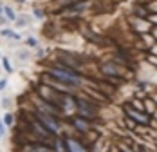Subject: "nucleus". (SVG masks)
<instances>
[{"instance_id": "obj_16", "label": "nucleus", "mask_w": 157, "mask_h": 152, "mask_svg": "<svg viewBox=\"0 0 157 152\" xmlns=\"http://www.w3.org/2000/svg\"><path fill=\"white\" fill-rule=\"evenodd\" d=\"M148 62H150V63H154V65H157V58H155V56H148Z\"/></svg>"}, {"instance_id": "obj_4", "label": "nucleus", "mask_w": 157, "mask_h": 152, "mask_svg": "<svg viewBox=\"0 0 157 152\" xmlns=\"http://www.w3.org/2000/svg\"><path fill=\"white\" fill-rule=\"evenodd\" d=\"M126 112H128V116H130L132 120H136V122L148 123V116H146V114H143V110H134V109L126 107Z\"/></svg>"}, {"instance_id": "obj_13", "label": "nucleus", "mask_w": 157, "mask_h": 152, "mask_svg": "<svg viewBox=\"0 0 157 152\" xmlns=\"http://www.w3.org/2000/svg\"><path fill=\"white\" fill-rule=\"evenodd\" d=\"M27 44H29L31 47H36V44H38V42H36L34 38H29V40H27Z\"/></svg>"}, {"instance_id": "obj_20", "label": "nucleus", "mask_w": 157, "mask_h": 152, "mask_svg": "<svg viewBox=\"0 0 157 152\" xmlns=\"http://www.w3.org/2000/svg\"><path fill=\"white\" fill-rule=\"evenodd\" d=\"M150 22H154V24H157V15H152V16H150Z\"/></svg>"}, {"instance_id": "obj_5", "label": "nucleus", "mask_w": 157, "mask_h": 152, "mask_svg": "<svg viewBox=\"0 0 157 152\" xmlns=\"http://www.w3.org/2000/svg\"><path fill=\"white\" fill-rule=\"evenodd\" d=\"M67 149H69L71 152H87V150H85V147H81V145H79V141L71 139V138L67 139Z\"/></svg>"}, {"instance_id": "obj_21", "label": "nucleus", "mask_w": 157, "mask_h": 152, "mask_svg": "<svg viewBox=\"0 0 157 152\" xmlns=\"http://www.w3.org/2000/svg\"><path fill=\"white\" fill-rule=\"evenodd\" d=\"M152 53H157V46H154V47H152Z\"/></svg>"}, {"instance_id": "obj_6", "label": "nucleus", "mask_w": 157, "mask_h": 152, "mask_svg": "<svg viewBox=\"0 0 157 152\" xmlns=\"http://www.w3.org/2000/svg\"><path fill=\"white\" fill-rule=\"evenodd\" d=\"M132 22H134V26H136L134 29L139 31V33H143V34L150 29V24H148V22H144V20H132Z\"/></svg>"}, {"instance_id": "obj_22", "label": "nucleus", "mask_w": 157, "mask_h": 152, "mask_svg": "<svg viewBox=\"0 0 157 152\" xmlns=\"http://www.w3.org/2000/svg\"><path fill=\"white\" fill-rule=\"evenodd\" d=\"M154 36H155V38H157V29H154Z\"/></svg>"}, {"instance_id": "obj_10", "label": "nucleus", "mask_w": 157, "mask_h": 152, "mask_svg": "<svg viewBox=\"0 0 157 152\" xmlns=\"http://www.w3.org/2000/svg\"><path fill=\"white\" fill-rule=\"evenodd\" d=\"M2 34H4V36H13L15 40H20V34H16V33H13V31H9V29H4Z\"/></svg>"}, {"instance_id": "obj_11", "label": "nucleus", "mask_w": 157, "mask_h": 152, "mask_svg": "<svg viewBox=\"0 0 157 152\" xmlns=\"http://www.w3.org/2000/svg\"><path fill=\"white\" fill-rule=\"evenodd\" d=\"M4 11H6V15H7V18H9V20H15V18H16L15 11H13V9H11V7H6V9H4Z\"/></svg>"}, {"instance_id": "obj_15", "label": "nucleus", "mask_w": 157, "mask_h": 152, "mask_svg": "<svg viewBox=\"0 0 157 152\" xmlns=\"http://www.w3.org/2000/svg\"><path fill=\"white\" fill-rule=\"evenodd\" d=\"M6 85H7V82H6V80H0V91H4Z\"/></svg>"}, {"instance_id": "obj_14", "label": "nucleus", "mask_w": 157, "mask_h": 152, "mask_svg": "<svg viewBox=\"0 0 157 152\" xmlns=\"http://www.w3.org/2000/svg\"><path fill=\"white\" fill-rule=\"evenodd\" d=\"M6 123H7V125H11V123H13V116H11V114H7V116H6Z\"/></svg>"}, {"instance_id": "obj_12", "label": "nucleus", "mask_w": 157, "mask_h": 152, "mask_svg": "<svg viewBox=\"0 0 157 152\" xmlns=\"http://www.w3.org/2000/svg\"><path fill=\"white\" fill-rule=\"evenodd\" d=\"M4 67H6V71H7V73H13V69H11V65H9L7 58H4Z\"/></svg>"}, {"instance_id": "obj_17", "label": "nucleus", "mask_w": 157, "mask_h": 152, "mask_svg": "<svg viewBox=\"0 0 157 152\" xmlns=\"http://www.w3.org/2000/svg\"><path fill=\"white\" fill-rule=\"evenodd\" d=\"M148 9H152V11H157V2H154V4H150V7Z\"/></svg>"}, {"instance_id": "obj_1", "label": "nucleus", "mask_w": 157, "mask_h": 152, "mask_svg": "<svg viewBox=\"0 0 157 152\" xmlns=\"http://www.w3.org/2000/svg\"><path fill=\"white\" fill-rule=\"evenodd\" d=\"M51 76L56 78V80H60V82H63V83H71V85H76V87H78L79 82H81V78L74 71L65 69V67H52L51 69Z\"/></svg>"}, {"instance_id": "obj_2", "label": "nucleus", "mask_w": 157, "mask_h": 152, "mask_svg": "<svg viewBox=\"0 0 157 152\" xmlns=\"http://www.w3.org/2000/svg\"><path fill=\"white\" fill-rule=\"evenodd\" d=\"M38 122L44 123L51 132H58V129H60V127H58V123L51 118V114H45V112H38Z\"/></svg>"}, {"instance_id": "obj_3", "label": "nucleus", "mask_w": 157, "mask_h": 152, "mask_svg": "<svg viewBox=\"0 0 157 152\" xmlns=\"http://www.w3.org/2000/svg\"><path fill=\"white\" fill-rule=\"evenodd\" d=\"M78 107H79V112H81L83 116H87V118H94L96 116V107L90 105L89 102H85V100H78Z\"/></svg>"}, {"instance_id": "obj_9", "label": "nucleus", "mask_w": 157, "mask_h": 152, "mask_svg": "<svg viewBox=\"0 0 157 152\" xmlns=\"http://www.w3.org/2000/svg\"><path fill=\"white\" fill-rule=\"evenodd\" d=\"M25 152H52V150L47 149V147H40V145H36V147H27Z\"/></svg>"}, {"instance_id": "obj_19", "label": "nucleus", "mask_w": 157, "mask_h": 152, "mask_svg": "<svg viewBox=\"0 0 157 152\" xmlns=\"http://www.w3.org/2000/svg\"><path fill=\"white\" fill-rule=\"evenodd\" d=\"M34 13H36V18H42V16H44V13H42V11H40V9H36V11H34Z\"/></svg>"}, {"instance_id": "obj_23", "label": "nucleus", "mask_w": 157, "mask_h": 152, "mask_svg": "<svg viewBox=\"0 0 157 152\" xmlns=\"http://www.w3.org/2000/svg\"><path fill=\"white\" fill-rule=\"evenodd\" d=\"M0 13H2V7H0Z\"/></svg>"}, {"instance_id": "obj_8", "label": "nucleus", "mask_w": 157, "mask_h": 152, "mask_svg": "<svg viewBox=\"0 0 157 152\" xmlns=\"http://www.w3.org/2000/svg\"><path fill=\"white\" fill-rule=\"evenodd\" d=\"M74 125H76V129L81 130V132H87V130H89V123L83 122V120H78V118H76V120H74Z\"/></svg>"}, {"instance_id": "obj_18", "label": "nucleus", "mask_w": 157, "mask_h": 152, "mask_svg": "<svg viewBox=\"0 0 157 152\" xmlns=\"http://www.w3.org/2000/svg\"><path fill=\"white\" fill-rule=\"evenodd\" d=\"M4 130H6V129H4V123L0 122V138L4 136Z\"/></svg>"}, {"instance_id": "obj_7", "label": "nucleus", "mask_w": 157, "mask_h": 152, "mask_svg": "<svg viewBox=\"0 0 157 152\" xmlns=\"http://www.w3.org/2000/svg\"><path fill=\"white\" fill-rule=\"evenodd\" d=\"M103 73H107V74H114V76L121 74L119 67H117V65H114V63H105V65H103Z\"/></svg>"}]
</instances>
